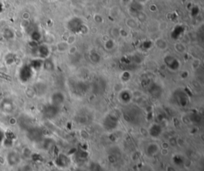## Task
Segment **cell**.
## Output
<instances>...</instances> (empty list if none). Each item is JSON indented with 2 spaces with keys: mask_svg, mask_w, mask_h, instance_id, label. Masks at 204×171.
<instances>
[{
  "mask_svg": "<svg viewBox=\"0 0 204 171\" xmlns=\"http://www.w3.org/2000/svg\"><path fill=\"white\" fill-rule=\"evenodd\" d=\"M3 1H5V0H0V2H3Z\"/></svg>",
  "mask_w": 204,
  "mask_h": 171,
  "instance_id": "8",
  "label": "cell"
},
{
  "mask_svg": "<svg viewBox=\"0 0 204 171\" xmlns=\"http://www.w3.org/2000/svg\"><path fill=\"white\" fill-rule=\"evenodd\" d=\"M3 36L6 40H12L13 38H15V34L14 32V30L11 29V28H5L3 29Z\"/></svg>",
  "mask_w": 204,
  "mask_h": 171,
  "instance_id": "3",
  "label": "cell"
},
{
  "mask_svg": "<svg viewBox=\"0 0 204 171\" xmlns=\"http://www.w3.org/2000/svg\"><path fill=\"white\" fill-rule=\"evenodd\" d=\"M20 155L16 151H9L7 154H6V161H7L9 165H11V166H15V165H18V163H20Z\"/></svg>",
  "mask_w": 204,
  "mask_h": 171,
  "instance_id": "1",
  "label": "cell"
},
{
  "mask_svg": "<svg viewBox=\"0 0 204 171\" xmlns=\"http://www.w3.org/2000/svg\"><path fill=\"white\" fill-rule=\"evenodd\" d=\"M3 10H4V6H3V3L0 2V14L3 11Z\"/></svg>",
  "mask_w": 204,
  "mask_h": 171,
  "instance_id": "7",
  "label": "cell"
},
{
  "mask_svg": "<svg viewBox=\"0 0 204 171\" xmlns=\"http://www.w3.org/2000/svg\"><path fill=\"white\" fill-rule=\"evenodd\" d=\"M30 18V15L29 13H27V12H25V13H23V18L24 20L26 21L29 19Z\"/></svg>",
  "mask_w": 204,
  "mask_h": 171,
  "instance_id": "6",
  "label": "cell"
},
{
  "mask_svg": "<svg viewBox=\"0 0 204 171\" xmlns=\"http://www.w3.org/2000/svg\"><path fill=\"white\" fill-rule=\"evenodd\" d=\"M31 69L29 66H23L19 71V78L23 82L27 81L31 76Z\"/></svg>",
  "mask_w": 204,
  "mask_h": 171,
  "instance_id": "2",
  "label": "cell"
},
{
  "mask_svg": "<svg viewBox=\"0 0 204 171\" xmlns=\"http://www.w3.org/2000/svg\"><path fill=\"white\" fill-rule=\"evenodd\" d=\"M5 137H6V133H5V131H4V130H3V128H0V144H1L2 142H4V140H5Z\"/></svg>",
  "mask_w": 204,
  "mask_h": 171,
  "instance_id": "5",
  "label": "cell"
},
{
  "mask_svg": "<svg viewBox=\"0 0 204 171\" xmlns=\"http://www.w3.org/2000/svg\"><path fill=\"white\" fill-rule=\"evenodd\" d=\"M5 62H6V64L11 65V64L15 62V57H14L13 54H8L7 56H6V57H5Z\"/></svg>",
  "mask_w": 204,
  "mask_h": 171,
  "instance_id": "4",
  "label": "cell"
}]
</instances>
